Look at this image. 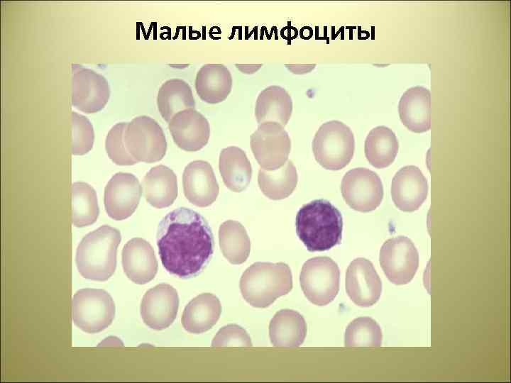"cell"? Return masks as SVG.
Returning a JSON list of instances; mask_svg holds the SVG:
<instances>
[{"instance_id": "obj_1", "label": "cell", "mask_w": 511, "mask_h": 383, "mask_svg": "<svg viewBox=\"0 0 511 383\" xmlns=\"http://www.w3.org/2000/svg\"><path fill=\"white\" fill-rule=\"evenodd\" d=\"M157 245L163 267L180 278L198 274L214 252V238L206 219L198 212L179 207L160 222Z\"/></svg>"}, {"instance_id": "obj_2", "label": "cell", "mask_w": 511, "mask_h": 383, "mask_svg": "<svg viewBox=\"0 0 511 383\" xmlns=\"http://www.w3.org/2000/svg\"><path fill=\"white\" fill-rule=\"evenodd\" d=\"M295 227L297 236L309 251H324L340 244L342 216L329 201L317 199L300 209Z\"/></svg>"}, {"instance_id": "obj_3", "label": "cell", "mask_w": 511, "mask_h": 383, "mask_svg": "<svg viewBox=\"0 0 511 383\" xmlns=\"http://www.w3.org/2000/svg\"><path fill=\"white\" fill-rule=\"evenodd\" d=\"M119 231L107 225L87 234L79 243L75 262L84 278L106 281L116 266V250L121 242Z\"/></svg>"}, {"instance_id": "obj_4", "label": "cell", "mask_w": 511, "mask_h": 383, "mask_svg": "<svg viewBox=\"0 0 511 383\" xmlns=\"http://www.w3.org/2000/svg\"><path fill=\"white\" fill-rule=\"evenodd\" d=\"M292 289V275L284 262H257L248 267L240 279V290L247 303L265 308Z\"/></svg>"}, {"instance_id": "obj_5", "label": "cell", "mask_w": 511, "mask_h": 383, "mask_svg": "<svg viewBox=\"0 0 511 383\" xmlns=\"http://www.w3.org/2000/svg\"><path fill=\"white\" fill-rule=\"evenodd\" d=\"M355 139L351 128L339 121L323 123L316 132L312 150L317 162L329 170H339L351 160Z\"/></svg>"}, {"instance_id": "obj_6", "label": "cell", "mask_w": 511, "mask_h": 383, "mask_svg": "<svg viewBox=\"0 0 511 383\" xmlns=\"http://www.w3.org/2000/svg\"><path fill=\"white\" fill-rule=\"evenodd\" d=\"M115 316L112 297L104 289H79L72 300V320L82 331L97 333L106 328Z\"/></svg>"}, {"instance_id": "obj_7", "label": "cell", "mask_w": 511, "mask_h": 383, "mask_svg": "<svg viewBox=\"0 0 511 383\" xmlns=\"http://www.w3.org/2000/svg\"><path fill=\"white\" fill-rule=\"evenodd\" d=\"M123 141L129 154L138 162L160 161L167 150V141L161 126L147 116L135 117L127 123Z\"/></svg>"}, {"instance_id": "obj_8", "label": "cell", "mask_w": 511, "mask_h": 383, "mask_svg": "<svg viewBox=\"0 0 511 383\" xmlns=\"http://www.w3.org/2000/svg\"><path fill=\"white\" fill-rule=\"evenodd\" d=\"M340 270L329 257H315L302 265L300 282L304 296L312 304L325 306L331 302L339 290Z\"/></svg>"}, {"instance_id": "obj_9", "label": "cell", "mask_w": 511, "mask_h": 383, "mask_svg": "<svg viewBox=\"0 0 511 383\" xmlns=\"http://www.w3.org/2000/svg\"><path fill=\"white\" fill-rule=\"evenodd\" d=\"M251 148L262 169L275 170L288 160L291 140L283 126L276 122H265L258 124L251 134Z\"/></svg>"}, {"instance_id": "obj_10", "label": "cell", "mask_w": 511, "mask_h": 383, "mask_svg": "<svg viewBox=\"0 0 511 383\" xmlns=\"http://www.w3.org/2000/svg\"><path fill=\"white\" fill-rule=\"evenodd\" d=\"M379 262L388 280L396 285L409 283L419 267V253L412 241L406 236L387 240L382 245Z\"/></svg>"}, {"instance_id": "obj_11", "label": "cell", "mask_w": 511, "mask_h": 383, "mask_svg": "<svg viewBox=\"0 0 511 383\" xmlns=\"http://www.w3.org/2000/svg\"><path fill=\"white\" fill-rule=\"evenodd\" d=\"M341 191L345 202L353 210L369 212L377 209L383 198V187L380 177L373 171L353 168L344 176Z\"/></svg>"}, {"instance_id": "obj_12", "label": "cell", "mask_w": 511, "mask_h": 383, "mask_svg": "<svg viewBox=\"0 0 511 383\" xmlns=\"http://www.w3.org/2000/svg\"><path fill=\"white\" fill-rule=\"evenodd\" d=\"M72 105L77 109L93 113L107 104L109 85L106 78L78 64H72Z\"/></svg>"}, {"instance_id": "obj_13", "label": "cell", "mask_w": 511, "mask_h": 383, "mask_svg": "<svg viewBox=\"0 0 511 383\" xmlns=\"http://www.w3.org/2000/svg\"><path fill=\"white\" fill-rule=\"evenodd\" d=\"M142 190L138 179L133 174L116 173L104 189V202L108 216L116 221L131 216L138 207Z\"/></svg>"}, {"instance_id": "obj_14", "label": "cell", "mask_w": 511, "mask_h": 383, "mask_svg": "<svg viewBox=\"0 0 511 383\" xmlns=\"http://www.w3.org/2000/svg\"><path fill=\"white\" fill-rule=\"evenodd\" d=\"M179 307L176 289L161 283L148 290L141 304V318L148 327L156 331L169 327L175 321Z\"/></svg>"}, {"instance_id": "obj_15", "label": "cell", "mask_w": 511, "mask_h": 383, "mask_svg": "<svg viewBox=\"0 0 511 383\" xmlns=\"http://www.w3.org/2000/svg\"><path fill=\"white\" fill-rule=\"evenodd\" d=\"M346 291L357 306L374 305L382 293V282L373 263L363 257L354 259L346 272Z\"/></svg>"}, {"instance_id": "obj_16", "label": "cell", "mask_w": 511, "mask_h": 383, "mask_svg": "<svg viewBox=\"0 0 511 383\" xmlns=\"http://www.w3.org/2000/svg\"><path fill=\"white\" fill-rule=\"evenodd\" d=\"M168 128L175 143L187 152H196L203 148L210 136L207 119L195 109L176 113L169 121Z\"/></svg>"}, {"instance_id": "obj_17", "label": "cell", "mask_w": 511, "mask_h": 383, "mask_svg": "<svg viewBox=\"0 0 511 383\" xmlns=\"http://www.w3.org/2000/svg\"><path fill=\"white\" fill-rule=\"evenodd\" d=\"M427 194V179L414 165L402 167L392 179V199L396 207L402 211L412 212L419 209Z\"/></svg>"}, {"instance_id": "obj_18", "label": "cell", "mask_w": 511, "mask_h": 383, "mask_svg": "<svg viewBox=\"0 0 511 383\" xmlns=\"http://www.w3.org/2000/svg\"><path fill=\"white\" fill-rule=\"evenodd\" d=\"M185 197L192 204L207 207L216 199L219 187L211 165L204 160H195L185 168L182 175Z\"/></svg>"}, {"instance_id": "obj_19", "label": "cell", "mask_w": 511, "mask_h": 383, "mask_svg": "<svg viewBox=\"0 0 511 383\" xmlns=\"http://www.w3.org/2000/svg\"><path fill=\"white\" fill-rule=\"evenodd\" d=\"M122 266L128 278L138 284L151 281L158 271V261L151 245L141 238L128 240L122 250Z\"/></svg>"}, {"instance_id": "obj_20", "label": "cell", "mask_w": 511, "mask_h": 383, "mask_svg": "<svg viewBox=\"0 0 511 383\" xmlns=\"http://www.w3.org/2000/svg\"><path fill=\"white\" fill-rule=\"evenodd\" d=\"M431 93L422 86L407 89L398 104L401 122L414 133L428 131L431 127Z\"/></svg>"}, {"instance_id": "obj_21", "label": "cell", "mask_w": 511, "mask_h": 383, "mask_svg": "<svg viewBox=\"0 0 511 383\" xmlns=\"http://www.w3.org/2000/svg\"><path fill=\"white\" fill-rule=\"evenodd\" d=\"M231 88V74L222 64H206L197 74L195 89L204 102L215 104L224 101Z\"/></svg>"}, {"instance_id": "obj_22", "label": "cell", "mask_w": 511, "mask_h": 383, "mask_svg": "<svg viewBox=\"0 0 511 383\" xmlns=\"http://www.w3.org/2000/svg\"><path fill=\"white\" fill-rule=\"evenodd\" d=\"M221 313L219 299L210 293L201 294L185 306L181 318L183 328L191 333H202L211 328Z\"/></svg>"}, {"instance_id": "obj_23", "label": "cell", "mask_w": 511, "mask_h": 383, "mask_svg": "<svg viewBox=\"0 0 511 383\" xmlns=\"http://www.w3.org/2000/svg\"><path fill=\"white\" fill-rule=\"evenodd\" d=\"M142 189L151 206L157 209L168 207L177 196L176 174L165 165L153 167L145 175Z\"/></svg>"}, {"instance_id": "obj_24", "label": "cell", "mask_w": 511, "mask_h": 383, "mask_svg": "<svg viewBox=\"0 0 511 383\" xmlns=\"http://www.w3.org/2000/svg\"><path fill=\"white\" fill-rule=\"evenodd\" d=\"M292 112L291 96L283 87L269 86L258 94L255 107V116L258 124L276 122L285 126Z\"/></svg>"}, {"instance_id": "obj_25", "label": "cell", "mask_w": 511, "mask_h": 383, "mask_svg": "<svg viewBox=\"0 0 511 383\" xmlns=\"http://www.w3.org/2000/svg\"><path fill=\"white\" fill-rule=\"evenodd\" d=\"M307 334V324L304 317L291 309L278 311L269 325V336L275 347H298Z\"/></svg>"}, {"instance_id": "obj_26", "label": "cell", "mask_w": 511, "mask_h": 383, "mask_svg": "<svg viewBox=\"0 0 511 383\" xmlns=\"http://www.w3.org/2000/svg\"><path fill=\"white\" fill-rule=\"evenodd\" d=\"M219 171L223 182L230 190H245L251 179L252 167L246 152L236 146L224 148L219 155Z\"/></svg>"}, {"instance_id": "obj_27", "label": "cell", "mask_w": 511, "mask_h": 383, "mask_svg": "<svg viewBox=\"0 0 511 383\" xmlns=\"http://www.w3.org/2000/svg\"><path fill=\"white\" fill-rule=\"evenodd\" d=\"M157 105L162 118L167 123L178 112L194 109L195 101L190 86L181 79L165 82L158 90Z\"/></svg>"}, {"instance_id": "obj_28", "label": "cell", "mask_w": 511, "mask_h": 383, "mask_svg": "<svg viewBox=\"0 0 511 383\" xmlns=\"http://www.w3.org/2000/svg\"><path fill=\"white\" fill-rule=\"evenodd\" d=\"M398 150L399 143L395 133L384 126L373 128L365 140L366 157L375 168L381 169L390 165Z\"/></svg>"}, {"instance_id": "obj_29", "label": "cell", "mask_w": 511, "mask_h": 383, "mask_svg": "<svg viewBox=\"0 0 511 383\" xmlns=\"http://www.w3.org/2000/svg\"><path fill=\"white\" fill-rule=\"evenodd\" d=\"M298 177L296 168L291 160L275 170L260 169L258 183L263 194L273 200L289 196L296 188Z\"/></svg>"}, {"instance_id": "obj_30", "label": "cell", "mask_w": 511, "mask_h": 383, "mask_svg": "<svg viewBox=\"0 0 511 383\" xmlns=\"http://www.w3.org/2000/svg\"><path fill=\"white\" fill-rule=\"evenodd\" d=\"M219 246L223 255L233 265L243 263L251 252V240L244 226L239 222L228 220L219 227Z\"/></svg>"}, {"instance_id": "obj_31", "label": "cell", "mask_w": 511, "mask_h": 383, "mask_svg": "<svg viewBox=\"0 0 511 383\" xmlns=\"http://www.w3.org/2000/svg\"><path fill=\"white\" fill-rule=\"evenodd\" d=\"M72 199L73 226L84 227L94 223L99 213L94 189L85 182H75L72 185Z\"/></svg>"}, {"instance_id": "obj_32", "label": "cell", "mask_w": 511, "mask_h": 383, "mask_svg": "<svg viewBox=\"0 0 511 383\" xmlns=\"http://www.w3.org/2000/svg\"><path fill=\"white\" fill-rule=\"evenodd\" d=\"M383 333L378 323L372 318L361 316L353 320L344 335L346 347H379Z\"/></svg>"}, {"instance_id": "obj_33", "label": "cell", "mask_w": 511, "mask_h": 383, "mask_svg": "<svg viewBox=\"0 0 511 383\" xmlns=\"http://www.w3.org/2000/svg\"><path fill=\"white\" fill-rule=\"evenodd\" d=\"M94 130L89 120L77 112H72V153L82 155L91 150L94 143Z\"/></svg>"}, {"instance_id": "obj_34", "label": "cell", "mask_w": 511, "mask_h": 383, "mask_svg": "<svg viewBox=\"0 0 511 383\" xmlns=\"http://www.w3.org/2000/svg\"><path fill=\"white\" fill-rule=\"evenodd\" d=\"M127 123H118L109 131L105 148L109 157L118 165H133L138 162L128 152L123 141V133Z\"/></svg>"}, {"instance_id": "obj_35", "label": "cell", "mask_w": 511, "mask_h": 383, "mask_svg": "<svg viewBox=\"0 0 511 383\" xmlns=\"http://www.w3.org/2000/svg\"><path fill=\"white\" fill-rule=\"evenodd\" d=\"M211 345L213 347H251L252 342L244 328L236 324H229L219 329L212 340Z\"/></svg>"}]
</instances>
